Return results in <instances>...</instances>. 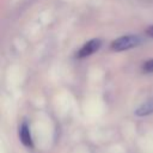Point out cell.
I'll use <instances>...</instances> for the list:
<instances>
[{"instance_id": "1", "label": "cell", "mask_w": 153, "mask_h": 153, "mask_svg": "<svg viewBox=\"0 0 153 153\" xmlns=\"http://www.w3.org/2000/svg\"><path fill=\"white\" fill-rule=\"evenodd\" d=\"M141 42H142V38L140 36L126 35V36L117 37L115 41H112L110 44V48L114 51H124V50L136 48L137 45L141 44Z\"/></svg>"}, {"instance_id": "2", "label": "cell", "mask_w": 153, "mask_h": 153, "mask_svg": "<svg viewBox=\"0 0 153 153\" xmlns=\"http://www.w3.org/2000/svg\"><path fill=\"white\" fill-rule=\"evenodd\" d=\"M102 45V41L99 38H92L90 39L88 42H86L75 54L76 59H85V57H88L91 56L92 54H94L96 51L99 50Z\"/></svg>"}, {"instance_id": "3", "label": "cell", "mask_w": 153, "mask_h": 153, "mask_svg": "<svg viewBox=\"0 0 153 153\" xmlns=\"http://www.w3.org/2000/svg\"><path fill=\"white\" fill-rule=\"evenodd\" d=\"M19 139H20V142L27 147V148H32L33 147V142H32V136H31V131H30V127L26 122H23L19 127Z\"/></svg>"}, {"instance_id": "4", "label": "cell", "mask_w": 153, "mask_h": 153, "mask_svg": "<svg viewBox=\"0 0 153 153\" xmlns=\"http://www.w3.org/2000/svg\"><path fill=\"white\" fill-rule=\"evenodd\" d=\"M135 114L137 116H148V115L153 114V102L149 100V102H146V103L141 104L135 110Z\"/></svg>"}, {"instance_id": "5", "label": "cell", "mask_w": 153, "mask_h": 153, "mask_svg": "<svg viewBox=\"0 0 153 153\" xmlns=\"http://www.w3.org/2000/svg\"><path fill=\"white\" fill-rule=\"evenodd\" d=\"M142 71L145 73H153V59L147 60L143 65H142Z\"/></svg>"}, {"instance_id": "6", "label": "cell", "mask_w": 153, "mask_h": 153, "mask_svg": "<svg viewBox=\"0 0 153 153\" xmlns=\"http://www.w3.org/2000/svg\"><path fill=\"white\" fill-rule=\"evenodd\" d=\"M146 35L153 38V25H151V26H148V27L146 29Z\"/></svg>"}]
</instances>
